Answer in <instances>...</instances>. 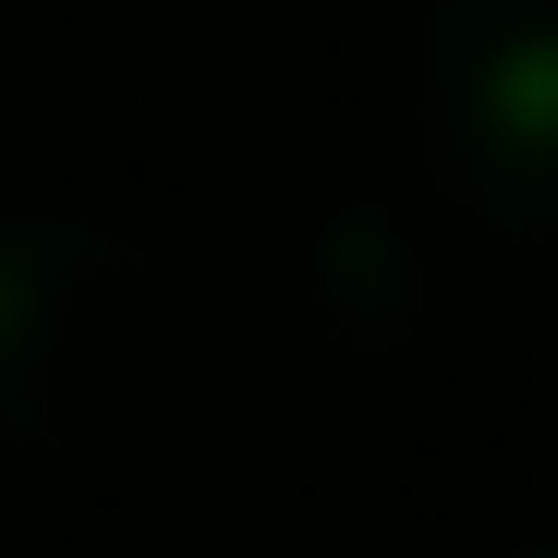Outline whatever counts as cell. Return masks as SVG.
Segmentation results:
<instances>
[{
    "mask_svg": "<svg viewBox=\"0 0 558 558\" xmlns=\"http://www.w3.org/2000/svg\"><path fill=\"white\" fill-rule=\"evenodd\" d=\"M195 389V304L182 279L98 219L0 231V437L49 461L146 449Z\"/></svg>",
    "mask_w": 558,
    "mask_h": 558,
    "instance_id": "6da1fadb",
    "label": "cell"
},
{
    "mask_svg": "<svg viewBox=\"0 0 558 558\" xmlns=\"http://www.w3.org/2000/svg\"><path fill=\"white\" fill-rule=\"evenodd\" d=\"M401 134L474 231L558 243V0H413Z\"/></svg>",
    "mask_w": 558,
    "mask_h": 558,
    "instance_id": "7a4b0ae2",
    "label": "cell"
},
{
    "mask_svg": "<svg viewBox=\"0 0 558 558\" xmlns=\"http://www.w3.org/2000/svg\"><path fill=\"white\" fill-rule=\"evenodd\" d=\"M510 558H558V546H510Z\"/></svg>",
    "mask_w": 558,
    "mask_h": 558,
    "instance_id": "3957f363",
    "label": "cell"
}]
</instances>
